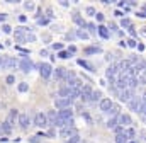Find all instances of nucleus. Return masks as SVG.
Wrapping results in <instances>:
<instances>
[{"instance_id": "f257e3e1", "label": "nucleus", "mask_w": 146, "mask_h": 143, "mask_svg": "<svg viewBox=\"0 0 146 143\" xmlns=\"http://www.w3.org/2000/svg\"><path fill=\"white\" fill-rule=\"evenodd\" d=\"M34 125H36L37 128H46V126H49L48 116H46L44 113H37V114L34 116Z\"/></svg>"}, {"instance_id": "09e8293b", "label": "nucleus", "mask_w": 146, "mask_h": 143, "mask_svg": "<svg viewBox=\"0 0 146 143\" xmlns=\"http://www.w3.org/2000/svg\"><path fill=\"white\" fill-rule=\"evenodd\" d=\"M19 20H20V22H26V20H27V17H26V15H19Z\"/></svg>"}, {"instance_id": "0eeeda50", "label": "nucleus", "mask_w": 146, "mask_h": 143, "mask_svg": "<svg viewBox=\"0 0 146 143\" xmlns=\"http://www.w3.org/2000/svg\"><path fill=\"white\" fill-rule=\"evenodd\" d=\"M133 97H134V90H133V89L119 90V101H121V102H129Z\"/></svg>"}, {"instance_id": "58836bf2", "label": "nucleus", "mask_w": 146, "mask_h": 143, "mask_svg": "<svg viewBox=\"0 0 146 143\" xmlns=\"http://www.w3.org/2000/svg\"><path fill=\"white\" fill-rule=\"evenodd\" d=\"M82 118H83V119H85V121H87L88 125H92V118H90V116H88L87 113H82Z\"/></svg>"}, {"instance_id": "a211bd4d", "label": "nucleus", "mask_w": 146, "mask_h": 143, "mask_svg": "<svg viewBox=\"0 0 146 143\" xmlns=\"http://www.w3.org/2000/svg\"><path fill=\"white\" fill-rule=\"evenodd\" d=\"M12 131V126L7 123V121H3V123H0V135L3 133V135H9Z\"/></svg>"}, {"instance_id": "c756f323", "label": "nucleus", "mask_w": 146, "mask_h": 143, "mask_svg": "<svg viewBox=\"0 0 146 143\" xmlns=\"http://www.w3.org/2000/svg\"><path fill=\"white\" fill-rule=\"evenodd\" d=\"M87 29L90 31V34H97V26H95L94 22H88V24H87Z\"/></svg>"}, {"instance_id": "9d476101", "label": "nucleus", "mask_w": 146, "mask_h": 143, "mask_svg": "<svg viewBox=\"0 0 146 143\" xmlns=\"http://www.w3.org/2000/svg\"><path fill=\"white\" fill-rule=\"evenodd\" d=\"M92 94H94V90H92V87L90 85H83L82 87V96H80V99L82 101H92Z\"/></svg>"}, {"instance_id": "f03ea898", "label": "nucleus", "mask_w": 146, "mask_h": 143, "mask_svg": "<svg viewBox=\"0 0 146 143\" xmlns=\"http://www.w3.org/2000/svg\"><path fill=\"white\" fill-rule=\"evenodd\" d=\"M75 135H78V131H77L75 126H65V128L60 130V136L65 138V140H70V138L75 136Z\"/></svg>"}, {"instance_id": "a878e982", "label": "nucleus", "mask_w": 146, "mask_h": 143, "mask_svg": "<svg viewBox=\"0 0 146 143\" xmlns=\"http://www.w3.org/2000/svg\"><path fill=\"white\" fill-rule=\"evenodd\" d=\"M138 84H141V85H146V70L139 72V75H138Z\"/></svg>"}, {"instance_id": "2eb2a0df", "label": "nucleus", "mask_w": 146, "mask_h": 143, "mask_svg": "<svg viewBox=\"0 0 146 143\" xmlns=\"http://www.w3.org/2000/svg\"><path fill=\"white\" fill-rule=\"evenodd\" d=\"M53 73H54V77H56L58 80H66V78H68V70H66V68H63V67L56 68Z\"/></svg>"}, {"instance_id": "c9c22d12", "label": "nucleus", "mask_w": 146, "mask_h": 143, "mask_svg": "<svg viewBox=\"0 0 146 143\" xmlns=\"http://www.w3.org/2000/svg\"><path fill=\"white\" fill-rule=\"evenodd\" d=\"M66 143H80V135H75V136H71L70 140H66Z\"/></svg>"}, {"instance_id": "e433bc0d", "label": "nucleus", "mask_w": 146, "mask_h": 143, "mask_svg": "<svg viewBox=\"0 0 146 143\" xmlns=\"http://www.w3.org/2000/svg\"><path fill=\"white\" fill-rule=\"evenodd\" d=\"M58 56H60V58H63V60H66V58H70V53H68V51H60V53H58Z\"/></svg>"}, {"instance_id": "9b49d317", "label": "nucleus", "mask_w": 146, "mask_h": 143, "mask_svg": "<svg viewBox=\"0 0 146 143\" xmlns=\"http://www.w3.org/2000/svg\"><path fill=\"white\" fill-rule=\"evenodd\" d=\"M112 106H114V104H112V101H111L109 97H105V99H102V101L99 102V107H100V111H102V113H105V114H107V113L112 109Z\"/></svg>"}, {"instance_id": "1a4fd4ad", "label": "nucleus", "mask_w": 146, "mask_h": 143, "mask_svg": "<svg viewBox=\"0 0 146 143\" xmlns=\"http://www.w3.org/2000/svg\"><path fill=\"white\" fill-rule=\"evenodd\" d=\"M116 87H117L119 90L129 89V78H128V75H119V77H117V82H116Z\"/></svg>"}, {"instance_id": "ddd939ff", "label": "nucleus", "mask_w": 146, "mask_h": 143, "mask_svg": "<svg viewBox=\"0 0 146 143\" xmlns=\"http://www.w3.org/2000/svg\"><path fill=\"white\" fill-rule=\"evenodd\" d=\"M15 121L19 123V113H17V109H10V111H9V116H7V123H9L10 126H14Z\"/></svg>"}, {"instance_id": "79ce46f5", "label": "nucleus", "mask_w": 146, "mask_h": 143, "mask_svg": "<svg viewBox=\"0 0 146 143\" xmlns=\"http://www.w3.org/2000/svg\"><path fill=\"white\" fill-rule=\"evenodd\" d=\"M5 80H7V84H9V85H12V84L15 82V77H14V75H9V77H7Z\"/></svg>"}, {"instance_id": "72a5a7b5", "label": "nucleus", "mask_w": 146, "mask_h": 143, "mask_svg": "<svg viewBox=\"0 0 146 143\" xmlns=\"http://www.w3.org/2000/svg\"><path fill=\"white\" fill-rule=\"evenodd\" d=\"M85 12H87V14H88V15H94V17H95V15H97V10H95V9H94V7H87V9H85Z\"/></svg>"}, {"instance_id": "f704fd0d", "label": "nucleus", "mask_w": 146, "mask_h": 143, "mask_svg": "<svg viewBox=\"0 0 146 143\" xmlns=\"http://www.w3.org/2000/svg\"><path fill=\"white\" fill-rule=\"evenodd\" d=\"M129 78V77H128ZM138 85V78H129V89H133L134 90V87Z\"/></svg>"}, {"instance_id": "7c9ffc66", "label": "nucleus", "mask_w": 146, "mask_h": 143, "mask_svg": "<svg viewBox=\"0 0 146 143\" xmlns=\"http://www.w3.org/2000/svg\"><path fill=\"white\" fill-rule=\"evenodd\" d=\"M27 90H29V84L20 82V84H19V92H27Z\"/></svg>"}, {"instance_id": "473e14b6", "label": "nucleus", "mask_w": 146, "mask_h": 143, "mask_svg": "<svg viewBox=\"0 0 146 143\" xmlns=\"http://www.w3.org/2000/svg\"><path fill=\"white\" fill-rule=\"evenodd\" d=\"M26 41H27V43H34V41H36V36H34L32 32H27V34H26Z\"/></svg>"}, {"instance_id": "b1692460", "label": "nucleus", "mask_w": 146, "mask_h": 143, "mask_svg": "<svg viewBox=\"0 0 146 143\" xmlns=\"http://www.w3.org/2000/svg\"><path fill=\"white\" fill-rule=\"evenodd\" d=\"M102 49L99 46H90V48H85V55H94V53H100Z\"/></svg>"}, {"instance_id": "864d4df0", "label": "nucleus", "mask_w": 146, "mask_h": 143, "mask_svg": "<svg viewBox=\"0 0 146 143\" xmlns=\"http://www.w3.org/2000/svg\"><path fill=\"white\" fill-rule=\"evenodd\" d=\"M128 143H139L138 140H131V142H128Z\"/></svg>"}, {"instance_id": "c03bdc74", "label": "nucleus", "mask_w": 146, "mask_h": 143, "mask_svg": "<svg viewBox=\"0 0 146 143\" xmlns=\"http://www.w3.org/2000/svg\"><path fill=\"white\" fill-rule=\"evenodd\" d=\"M95 19H97L99 22H102V20H104V14H100V12H97V15H95Z\"/></svg>"}, {"instance_id": "de8ad7c7", "label": "nucleus", "mask_w": 146, "mask_h": 143, "mask_svg": "<svg viewBox=\"0 0 146 143\" xmlns=\"http://www.w3.org/2000/svg\"><path fill=\"white\" fill-rule=\"evenodd\" d=\"M75 51H77V46H70L68 48V53H75Z\"/></svg>"}, {"instance_id": "6e6552de", "label": "nucleus", "mask_w": 146, "mask_h": 143, "mask_svg": "<svg viewBox=\"0 0 146 143\" xmlns=\"http://www.w3.org/2000/svg\"><path fill=\"white\" fill-rule=\"evenodd\" d=\"M32 67H34V65H32V61L29 60V56H24V58H22V60L19 61V68H20V70H22L24 73L31 72V70H32Z\"/></svg>"}, {"instance_id": "423d86ee", "label": "nucleus", "mask_w": 146, "mask_h": 143, "mask_svg": "<svg viewBox=\"0 0 146 143\" xmlns=\"http://www.w3.org/2000/svg\"><path fill=\"white\" fill-rule=\"evenodd\" d=\"M39 73H41L43 78H49L53 75V67L49 63H41L39 65Z\"/></svg>"}, {"instance_id": "bb28decb", "label": "nucleus", "mask_w": 146, "mask_h": 143, "mask_svg": "<svg viewBox=\"0 0 146 143\" xmlns=\"http://www.w3.org/2000/svg\"><path fill=\"white\" fill-rule=\"evenodd\" d=\"M92 101H94V102H97V101L100 102V101H102V92H100V90H94V94H92Z\"/></svg>"}, {"instance_id": "412c9836", "label": "nucleus", "mask_w": 146, "mask_h": 143, "mask_svg": "<svg viewBox=\"0 0 146 143\" xmlns=\"http://www.w3.org/2000/svg\"><path fill=\"white\" fill-rule=\"evenodd\" d=\"M124 135L128 136V140H129V142H131V140H136V136H138V135H136V131H134L133 128H126V130H124Z\"/></svg>"}, {"instance_id": "4468645a", "label": "nucleus", "mask_w": 146, "mask_h": 143, "mask_svg": "<svg viewBox=\"0 0 146 143\" xmlns=\"http://www.w3.org/2000/svg\"><path fill=\"white\" fill-rule=\"evenodd\" d=\"M31 119H29V114H26V113H20L19 114V125H20V128H24V130H27L31 125Z\"/></svg>"}, {"instance_id": "5fc2aeb1", "label": "nucleus", "mask_w": 146, "mask_h": 143, "mask_svg": "<svg viewBox=\"0 0 146 143\" xmlns=\"http://www.w3.org/2000/svg\"><path fill=\"white\" fill-rule=\"evenodd\" d=\"M143 34H146V27H143Z\"/></svg>"}, {"instance_id": "7ed1b4c3", "label": "nucleus", "mask_w": 146, "mask_h": 143, "mask_svg": "<svg viewBox=\"0 0 146 143\" xmlns=\"http://www.w3.org/2000/svg\"><path fill=\"white\" fill-rule=\"evenodd\" d=\"M105 77L107 80H111V84H116L117 82V77H119V72L116 68V65H111L107 70H105Z\"/></svg>"}, {"instance_id": "f3484780", "label": "nucleus", "mask_w": 146, "mask_h": 143, "mask_svg": "<svg viewBox=\"0 0 146 143\" xmlns=\"http://www.w3.org/2000/svg\"><path fill=\"white\" fill-rule=\"evenodd\" d=\"M15 67V60L14 58H3L2 60V68H14Z\"/></svg>"}, {"instance_id": "aec40b11", "label": "nucleus", "mask_w": 146, "mask_h": 143, "mask_svg": "<svg viewBox=\"0 0 146 143\" xmlns=\"http://www.w3.org/2000/svg\"><path fill=\"white\" fill-rule=\"evenodd\" d=\"M117 118H119V116H117ZM117 118H111V119L107 121V125H105V126H107L109 130H116V128L119 126V121H117Z\"/></svg>"}, {"instance_id": "a18cd8bd", "label": "nucleus", "mask_w": 146, "mask_h": 143, "mask_svg": "<svg viewBox=\"0 0 146 143\" xmlns=\"http://www.w3.org/2000/svg\"><path fill=\"white\" fill-rule=\"evenodd\" d=\"M29 142L31 143H41V140H39V136H32V138H29Z\"/></svg>"}, {"instance_id": "39448f33", "label": "nucleus", "mask_w": 146, "mask_h": 143, "mask_svg": "<svg viewBox=\"0 0 146 143\" xmlns=\"http://www.w3.org/2000/svg\"><path fill=\"white\" fill-rule=\"evenodd\" d=\"M117 121H119V126H122V128H128V126L133 125V118L128 113H121L119 118H117Z\"/></svg>"}, {"instance_id": "6ab92c4d", "label": "nucleus", "mask_w": 146, "mask_h": 143, "mask_svg": "<svg viewBox=\"0 0 146 143\" xmlns=\"http://www.w3.org/2000/svg\"><path fill=\"white\" fill-rule=\"evenodd\" d=\"M97 32H99L104 39H109V38H111V34H109V31H107L105 26H99V27H97Z\"/></svg>"}, {"instance_id": "cd10ccee", "label": "nucleus", "mask_w": 146, "mask_h": 143, "mask_svg": "<svg viewBox=\"0 0 146 143\" xmlns=\"http://www.w3.org/2000/svg\"><path fill=\"white\" fill-rule=\"evenodd\" d=\"M114 140H116V143H128V142H129V140H128V136H126L124 133H122V135H116V138H114Z\"/></svg>"}, {"instance_id": "603ef678", "label": "nucleus", "mask_w": 146, "mask_h": 143, "mask_svg": "<svg viewBox=\"0 0 146 143\" xmlns=\"http://www.w3.org/2000/svg\"><path fill=\"white\" fill-rule=\"evenodd\" d=\"M141 101H143V102H146V92L143 94V97H141Z\"/></svg>"}, {"instance_id": "4c0bfd02", "label": "nucleus", "mask_w": 146, "mask_h": 143, "mask_svg": "<svg viewBox=\"0 0 146 143\" xmlns=\"http://www.w3.org/2000/svg\"><path fill=\"white\" fill-rule=\"evenodd\" d=\"M2 29H3V32H5V34H10V32H12V27H10V26H7V24H3V26H2Z\"/></svg>"}, {"instance_id": "3c124183", "label": "nucleus", "mask_w": 146, "mask_h": 143, "mask_svg": "<svg viewBox=\"0 0 146 143\" xmlns=\"http://www.w3.org/2000/svg\"><path fill=\"white\" fill-rule=\"evenodd\" d=\"M129 32H131V36H136V31H134V27H131V29H129Z\"/></svg>"}, {"instance_id": "4be33fe9", "label": "nucleus", "mask_w": 146, "mask_h": 143, "mask_svg": "<svg viewBox=\"0 0 146 143\" xmlns=\"http://www.w3.org/2000/svg\"><path fill=\"white\" fill-rule=\"evenodd\" d=\"M78 65L80 67H83L85 70H88V72H94V65L92 63H88V61H85V60H78Z\"/></svg>"}, {"instance_id": "5701e85b", "label": "nucleus", "mask_w": 146, "mask_h": 143, "mask_svg": "<svg viewBox=\"0 0 146 143\" xmlns=\"http://www.w3.org/2000/svg\"><path fill=\"white\" fill-rule=\"evenodd\" d=\"M73 20H75V22H77L80 27H87V22H85V20H83V19H82L78 14H75V15H73Z\"/></svg>"}, {"instance_id": "393cba45", "label": "nucleus", "mask_w": 146, "mask_h": 143, "mask_svg": "<svg viewBox=\"0 0 146 143\" xmlns=\"http://www.w3.org/2000/svg\"><path fill=\"white\" fill-rule=\"evenodd\" d=\"M121 26H122V27H126V29H131V27H133V22H131V19L122 17V19H121Z\"/></svg>"}, {"instance_id": "c85d7f7f", "label": "nucleus", "mask_w": 146, "mask_h": 143, "mask_svg": "<svg viewBox=\"0 0 146 143\" xmlns=\"http://www.w3.org/2000/svg\"><path fill=\"white\" fill-rule=\"evenodd\" d=\"M107 114H109V116H112V118H117L121 113H119V107H117V106H112V109H111Z\"/></svg>"}, {"instance_id": "20e7f679", "label": "nucleus", "mask_w": 146, "mask_h": 143, "mask_svg": "<svg viewBox=\"0 0 146 143\" xmlns=\"http://www.w3.org/2000/svg\"><path fill=\"white\" fill-rule=\"evenodd\" d=\"M71 104H73V99H65V97H56L54 99V106L58 109H68V107H71Z\"/></svg>"}, {"instance_id": "f8f14e48", "label": "nucleus", "mask_w": 146, "mask_h": 143, "mask_svg": "<svg viewBox=\"0 0 146 143\" xmlns=\"http://www.w3.org/2000/svg\"><path fill=\"white\" fill-rule=\"evenodd\" d=\"M128 106H129V109L133 111V113H138L139 111V107H141V97H133L129 102H128Z\"/></svg>"}, {"instance_id": "37998d69", "label": "nucleus", "mask_w": 146, "mask_h": 143, "mask_svg": "<svg viewBox=\"0 0 146 143\" xmlns=\"http://www.w3.org/2000/svg\"><path fill=\"white\" fill-rule=\"evenodd\" d=\"M24 7H26L27 10H34V3H31V2H26V3H24Z\"/></svg>"}, {"instance_id": "a19ab883", "label": "nucleus", "mask_w": 146, "mask_h": 143, "mask_svg": "<svg viewBox=\"0 0 146 143\" xmlns=\"http://www.w3.org/2000/svg\"><path fill=\"white\" fill-rule=\"evenodd\" d=\"M53 49H56V51H63V44H60V43H54V44H53Z\"/></svg>"}, {"instance_id": "2f4dec72", "label": "nucleus", "mask_w": 146, "mask_h": 143, "mask_svg": "<svg viewBox=\"0 0 146 143\" xmlns=\"http://www.w3.org/2000/svg\"><path fill=\"white\" fill-rule=\"evenodd\" d=\"M77 36H78V38H82V39H88V34H87L85 31H82V29H78V31H77Z\"/></svg>"}, {"instance_id": "8fccbe9b", "label": "nucleus", "mask_w": 146, "mask_h": 143, "mask_svg": "<svg viewBox=\"0 0 146 143\" xmlns=\"http://www.w3.org/2000/svg\"><path fill=\"white\" fill-rule=\"evenodd\" d=\"M5 19H7V15H5V14H0V22H3Z\"/></svg>"}, {"instance_id": "dca6fc26", "label": "nucleus", "mask_w": 146, "mask_h": 143, "mask_svg": "<svg viewBox=\"0 0 146 143\" xmlns=\"http://www.w3.org/2000/svg\"><path fill=\"white\" fill-rule=\"evenodd\" d=\"M58 97H65V99H71V89L70 87H61L60 90H58Z\"/></svg>"}, {"instance_id": "6e6d98bb", "label": "nucleus", "mask_w": 146, "mask_h": 143, "mask_svg": "<svg viewBox=\"0 0 146 143\" xmlns=\"http://www.w3.org/2000/svg\"><path fill=\"white\" fill-rule=\"evenodd\" d=\"M0 65H2V58H0Z\"/></svg>"}, {"instance_id": "ea45409f", "label": "nucleus", "mask_w": 146, "mask_h": 143, "mask_svg": "<svg viewBox=\"0 0 146 143\" xmlns=\"http://www.w3.org/2000/svg\"><path fill=\"white\" fill-rule=\"evenodd\" d=\"M126 43H128V46H131V48H136V46H138V43H136L134 39H128Z\"/></svg>"}, {"instance_id": "49530a36", "label": "nucleus", "mask_w": 146, "mask_h": 143, "mask_svg": "<svg viewBox=\"0 0 146 143\" xmlns=\"http://www.w3.org/2000/svg\"><path fill=\"white\" fill-rule=\"evenodd\" d=\"M138 17H141V19H146V10H141V12H138Z\"/></svg>"}]
</instances>
